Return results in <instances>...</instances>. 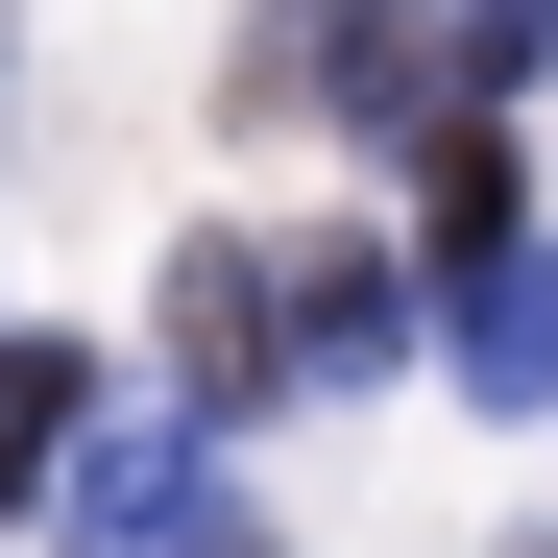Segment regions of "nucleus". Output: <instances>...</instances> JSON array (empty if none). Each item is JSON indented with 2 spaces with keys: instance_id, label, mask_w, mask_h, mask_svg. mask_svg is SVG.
<instances>
[{
  "instance_id": "nucleus-4",
  "label": "nucleus",
  "mask_w": 558,
  "mask_h": 558,
  "mask_svg": "<svg viewBox=\"0 0 558 558\" xmlns=\"http://www.w3.org/2000/svg\"><path fill=\"white\" fill-rule=\"evenodd\" d=\"M292 364H316V389H389V364H413L389 243H292Z\"/></svg>"
},
{
  "instance_id": "nucleus-6",
  "label": "nucleus",
  "mask_w": 558,
  "mask_h": 558,
  "mask_svg": "<svg viewBox=\"0 0 558 558\" xmlns=\"http://www.w3.org/2000/svg\"><path fill=\"white\" fill-rule=\"evenodd\" d=\"M437 243H510V122H437Z\"/></svg>"
},
{
  "instance_id": "nucleus-1",
  "label": "nucleus",
  "mask_w": 558,
  "mask_h": 558,
  "mask_svg": "<svg viewBox=\"0 0 558 558\" xmlns=\"http://www.w3.org/2000/svg\"><path fill=\"white\" fill-rule=\"evenodd\" d=\"M73 558H292L243 486H219V413H98V461H73Z\"/></svg>"
},
{
  "instance_id": "nucleus-2",
  "label": "nucleus",
  "mask_w": 558,
  "mask_h": 558,
  "mask_svg": "<svg viewBox=\"0 0 558 558\" xmlns=\"http://www.w3.org/2000/svg\"><path fill=\"white\" fill-rule=\"evenodd\" d=\"M267 389H316L292 364V292H267V243H170V413H267Z\"/></svg>"
},
{
  "instance_id": "nucleus-5",
  "label": "nucleus",
  "mask_w": 558,
  "mask_h": 558,
  "mask_svg": "<svg viewBox=\"0 0 558 558\" xmlns=\"http://www.w3.org/2000/svg\"><path fill=\"white\" fill-rule=\"evenodd\" d=\"M98 461V340H0V510H49Z\"/></svg>"
},
{
  "instance_id": "nucleus-8",
  "label": "nucleus",
  "mask_w": 558,
  "mask_h": 558,
  "mask_svg": "<svg viewBox=\"0 0 558 558\" xmlns=\"http://www.w3.org/2000/svg\"><path fill=\"white\" fill-rule=\"evenodd\" d=\"M510 558H558V534H510Z\"/></svg>"
},
{
  "instance_id": "nucleus-7",
  "label": "nucleus",
  "mask_w": 558,
  "mask_h": 558,
  "mask_svg": "<svg viewBox=\"0 0 558 558\" xmlns=\"http://www.w3.org/2000/svg\"><path fill=\"white\" fill-rule=\"evenodd\" d=\"M534 49H558V0H461V73H486V98H510Z\"/></svg>"
},
{
  "instance_id": "nucleus-3",
  "label": "nucleus",
  "mask_w": 558,
  "mask_h": 558,
  "mask_svg": "<svg viewBox=\"0 0 558 558\" xmlns=\"http://www.w3.org/2000/svg\"><path fill=\"white\" fill-rule=\"evenodd\" d=\"M437 364L486 413H558V267H534V219L510 243H437Z\"/></svg>"
}]
</instances>
